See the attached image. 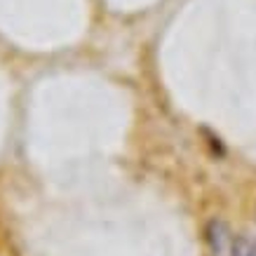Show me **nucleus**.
I'll return each mask as SVG.
<instances>
[{"label":"nucleus","instance_id":"nucleus-1","mask_svg":"<svg viewBox=\"0 0 256 256\" xmlns=\"http://www.w3.org/2000/svg\"><path fill=\"white\" fill-rule=\"evenodd\" d=\"M233 256H256V238L254 235H240L235 240Z\"/></svg>","mask_w":256,"mask_h":256}]
</instances>
